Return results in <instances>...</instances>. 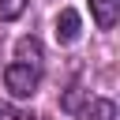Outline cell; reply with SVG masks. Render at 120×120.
<instances>
[{"mask_svg": "<svg viewBox=\"0 0 120 120\" xmlns=\"http://www.w3.org/2000/svg\"><path fill=\"white\" fill-rule=\"evenodd\" d=\"M4 86L11 90V98H34L38 86H41V71L30 68V64H8L4 68Z\"/></svg>", "mask_w": 120, "mask_h": 120, "instance_id": "6da1fadb", "label": "cell"}, {"mask_svg": "<svg viewBox=\"0 0 120 120\" xmlns=\"http://www.w3.org/2000/svg\"><path fill=\"white\" fill-rule=\"evenodd\" d=\"M79 30H82L79 11H75V8H64V11L56 15V41H60V45H71V41H79Z\"/></svg>", "mask_w": 120, "mask_h": 120, "instance_id": "7a4b0ae2", "label": "cell"}, {"mask_svg": "<svg viewBox=\"0 0 120 120\" xmlns=\"http://www.w3.org/2000/svg\"><path fill=\"white\" fill-rule=\"evenodd\" d=\"M15 60H19V64H30V68H38V71H41V60H45V52H41V41H38L34 34L19 38V41H15Z\"/></svg>", "mask_w": 120, "mask_h": 120, "instance_id": "3957f363", "label": "cell"}, {"mask_svg": "<svg viewBox=\"0 0 120 120\" xmlns=\"http://www.w3.org/2000/svg\"><path fill=\"white\" fill-rule=\"evenodd\" d=\"M90 15H94L98 30H112L120 19V0H90Z\"/></svg>", "mask_w": 120, "mask_h": 120, "instance_id": "277c9868", "label": "cell"}, {"mask_svg": "<svg viewBox=\"0 0 120 120\" xmlns=\"http://www.w3.org/2000/svg\"><path fill=\"white\" fill-rule=\"evenodd\" d=\"M82 120H116V101L109 98H86V105L79 109Z\"/></svg>", "mask_w": 120, "mask_h": 120, "instance_id": "5b68a950", "label": "cell"}, {"mask_svg": "<svg viewBox=\"0 0 120 120\" xmlns=\"http://www.w3.org/2000/svg\"><path fill=\"white\" fill-rule=\"evenodd\" d=\"M86 98H90V94H86L82 86H71V90L60 98V109H64V112H79V109L86 105Z\"/></svg>", "mask_w": 120, "mask_h": 120, "instance_id": "8992f818", "label": "cell"}, {"mask_svg": "<svg viewBox=\"0 0 120 120\" xmlns=\"http://www.w3.org/2000/svg\"><path fill=\"white\" fill-rule=\"evenodd\" d=\"M30 0H0V22H15L22 11H26Z\"/></svg>", "mask_w": 120, "mask_h": 120, "instance_id": "52a82bcc", "label": "cell"}, {"mask_svg": "<svg viewBox=\"0 0 120 120\" xmlns=\"http://www.w3.org/2000/svg\"><path fill=\"white\" fill-rule=\"evenodd\" d=\"M0 120H34V116H26V112H15L8 101H0Z\"/></svg>", "mask_w": 120, "mask_h": 120, "instance_id": "ba28073f", "label": "cell"}]
</instances>
